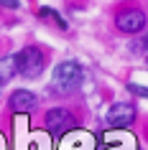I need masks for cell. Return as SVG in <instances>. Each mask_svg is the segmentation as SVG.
<instances>
[{"instance_id": "6da1fadb", "label": "cell", "mask_w": 148, "mask_h": 150, "mask_svg": "<svg viewBox=\"0 0 148 150\" xmlns=\"http://www.w3.org/2000/svg\"><path fill=\"white\" fill-rule=\"evenodd\" d=\"M82 66L77 61H61L59 66L54 69V87L59 92H74V89L82 84Z\"/></svg>"}, {"instance_id": "7a4b0ae2", "label": "cell", "mask_w": 148, "mask_h": 150, "mask_svg": "<svg viewBox=\"0 0 148 150\" xmlns=\"http://www.w3.org/2000/svg\"><path fill=\"white\" fill-rule=\"evenodd\" d=\"M18 59V71L23 74L26 79H36L44 69V54H41L39 48H23L21 54L16 56Z\"/></svg>"}, {"instance_id": "3957f363", "label": "cell", "mask_w": 148, "mask_h": 150, "mask_svg": "<svg viewBox=\"0 0 148 150\" xmlns=\"http://www.w3.org/2000/svg\"><path fill=\"white\" fill-rule=\"evenodd\" d=\"M74 127V117H71L66 110L61 107H54V110L46 112V130H51L54 135H64L66 130Z\"/></svg>"}, {"instance_id": "277c9868", "label": "cell", "mask_w": 148, "mask_h": 150, "mask_svg": "<svg viewBox=\"0 0 148 150\" xmlns=\"http://www.w3.org/2000/svg\"><path fill=\"white\" fill-rule=\"evenodd\" d=\"M117 28L123 33H138L146 28V13L138 8H130V10H123L120 16H117Z\"/></svg>"}, {"instance_id": "5b68a950", "label": "cell", "mask_w": 148, "mask_h": 150, "mask_svg": "<svg viewBox=\"0 0 148 150\" xmlns=\"http://www.w3.org/2000/svg\"><path fill=\"white\" fill-rule=\"evenodd\" d=\"M133 120H135V107L133 104H125V102L112 104L110 112H107V125L110 127H128Z\"/></svg>"}, {"instance_id": "8992f818", "label": "cell", "mask_w": 148, "mask_h": 150, "mask_svg": "<svg viewBox=\"0 0 148 150\" xmlns=\"http://www.w3.org/2000/svg\"><path fill=\"white\" fill-rule=\"evenodd\" d=\"M10 110L21 112V115L36 110V97H33V92H28V89H18V92H13V97H10Z\"/></svg>"}, {"instance_id": "52a82bcc", "label": "cell", "mask_w": 148, "mask_h": 150, "mask_svg": "<svg viewBox=\"0 0 148 150\" xmlns=\"http://www.w3.org/2000/svg\"><path fill=\"white\" fill-rule=\"evenodd\" d=\"M16 71H18V59L16 56H3V59H0V84L13 79Z\"/></svg>"}, {"instance_id": "ba28073f", "label": "cell", "mask_w": 148, "mask_h": 150, "mask_svg": "<svg viewBox=\"0 0 148 150\" xmlns=\"http://www.w3.org/2000/svg\"><path fill=\"white\" fill-rule=\"evenodd\" d=\"M3 8H18V0H0Z\"/></svg>"}, {"instance_id": "9c48e42d", "label": "cell", "mask_w": 148, "mask_h": 150, "mask_svg": "<svg viewBox=\"0 0 148 150\" xmlns=\"http://www.w3.org/2000/svg\"><path fill=\"white\" fill-rule=\"evenodd\" d=\"M130 89H133V92H138V94H143V97H148V89H143V87H135V84H130Z\"/></svg>"}, {"instance_id": "30bf717a", "label": "cell", "mask_w": 148, "mask_h": 150, "mask_svg": "<svg viewBox=\"0 0 148 150\" xmlns=\"http://www.w3.org/2000/svg\"><path fill=\"white\" fill-rule=\"evenodd\" d=\"M146 46H148V36H146Z\"/></svg>"}]
</instances>
